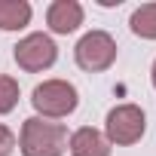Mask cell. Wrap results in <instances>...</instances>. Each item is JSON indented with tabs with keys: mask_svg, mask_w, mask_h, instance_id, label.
Segmentation results:
<instances>
[{
	"mask_svg": "<svg viewBox=\"0 0 156 156\" xmlns=\"http://www.w3.org/2000/svg\"><path fill=\"white\" fill-rule=\"evenodd\" d=\"M110 138L113 141H135L144 132V113H138L135 107H119L110 113Z\"/></svg>",
	"mask_w": 156,
	"mask_h": 156,
	"instance_id": "cell-5",
	"label": "cell"
},
{
	"mask_svg": "<svg viewBox=\"0 0 156 156\" xmlns=\"http://www.w3.org/2000/svg\"><path fill=\"white\" fill-rule=\"evenodd\" d=\"M31 19V6L28 3H0V28H25V22Z\"/></svg>",
	"mask_w": 156,
	"mask_h": 156,
	"instance_id": "cell-8",
	"label": "cell"
},
{
	"mask_svg": "<svg viewBox=\"0 0 156 156\" xmlns=\"http://www.w3.org/2000/svg\"><path fill=\"white\" fill-rule=\"evenodd\" d=\"M80 19H83V9L76 6V3H55V6L49 9V25H52V31H58V34L73 31L76 25H80Z\"/></svg>",
	"mask_w": 156,
	"mask_h": 156,
	"instance_id": "cell-6",
	"label": "cell"
},
{
	"mask_svg": "<svg viewBox=\"0 0 156 156\" xmlns=\"http://www.w3.org/2000/svg\"><path fill=\"white\" fill-rule=\"evenodd\" d=\"M12 144H16V138H12L3 126H0V156H6V153L12 150Z\"/></svg>",
	"mask_w": 156,
	"mask_h": 156,
	"instance_id": "cell-11",
	"label": "cell"
},
{
	"mask_svg": "<svg viewBox=\"0 0 156 156\" xmlns=\"http://www.w3.org/2000/svg\"><path fill=\"white\" fill-rule=\"evenodd\" d=\"M153 83H156V64H153Z\"/></svg>",
	"mask_w": 156,
	"mask_h": 156,
	"instance_id": "cell-12",
	"label": "cell"
},
{
	"mask_svg": "<svg viewBox=\"0 0 156 156\" xmlns=\"http://www.w3.org/2000/svg\"><path fill=\"white\" fill-rule=\"evenodd\" d=\"M34 104L40 110H49V113H67L76 107V92L64 83H46V86H37Z\"/></svg>",
	"mask_w": 156,
	"mask_h": 156,
	"instance_id": "cell-3",
	"label": "cell"
},
{
	"mask_svg": "<svg viewBox=\"0 0 156 156\" xmlns=\"http://www.w3.org/2000/svg\"><path fill=\"white\" fill-rule=\"evenodd\" d=\"M16 58H19L25 67L37 70V67H46V64H52V61H55V46H52V40H49V37L34 34V37H28V40L16 49Z\"/></svg>",
	"mask_w": 156,
	"mask_h": 156,
	"instance_id": "cell-4",
	"label": "cell"
},
{
	"mask_svg": "<svg viewBox=\"0 0 156 156\" xmlns=\"http://www.w3.org/2000/svg\"><path fill=\"white\" fill-rule=\"evenodd\" d=\"M132 28H135V34L156 37V6H141L132 16Z\"/></svg>",
	"mask_w": 156,
	"mask_h": 156,
	"instance_id": "cell-9",
	"label": "cell"
},
{
	"mask_svg": "<svg viewBox=\"0 0 156 156\" xmlns=\"http://www.w3.org/2000/svg\"><path fill=\"white\" fill-rule=\"evenodd\" d=\"M70 150H73V156H107V144H104V138H101L98 132H92V129L76 132Z\"/></svg>",
	"mask_w": 156,
	"mask_h": 156,
	"instance_id": "cell-7",
	"label": "cell"
},
{
	"mask_svg": "<svg viewBox=\"0 0 156 156\" xmlns=\"http://www.w3.org/2000/svg\"><path fill=\"white\" fill-rule=\"evenodd\" d=\"M61 138H64L61 126L28 119V126H25V156H58Z\"/></svg>",
	"mask_w": 156,
	"mask_h": 156,
	"instance_id": "cell-1",
	"label": "cell"
},
{
	"mask_svg": "<svg viewBox=\"0 0 156 156\" xmlns=\"http://www.w3.org/2000/svg\"><path fill=\"white\" fill-rule=\"evenodd\" d=\"M116 55V46L107 34H86L76 46V61H80L86 70H101L113 61Z\"/></svg>",
	"mask_w": 156,
	"mask_h": 156,
	"instance_id": "cell-2",
	"label": "cell"
},
{
	"mask_svg": "<svg viewBox=\"0 0 156 156\" xmlns=\"http://www.w3.org/2000/svg\"><path fill=\"white\" fill-rule=\"evenodd\" d=\"M12 104H16V86H12L9 80H3V76H0V113L9 110Z\"/></svg>",
	"mask_w": 156,
	"mask_h": 156,
	"instance_id": "cell-10",
	"label": "cell"
}]
</instances>
